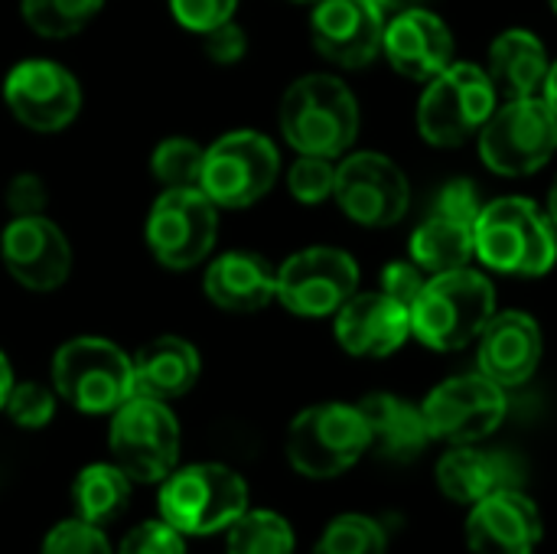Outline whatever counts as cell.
Returning a JSON list of instances; mask_svg holds the SVG:
<instances>
[{
	"label": "cell",
	"mask_w": 557,
	"mask_h": 554,
	"mask_svg": "<svg viewBox=\"0 0 557 554\" xmlns=\"http://www.w3.org/2000/svg\"><path fill=\"white\" fill-rule=\"evenodd\" d=\"M55 389L42 385V382H16L3 411L16 428L26 431H39L55 418Z\"/></svg>",
	"instance_id": "obj_34"
},
{
	"label": "cell",
	"mask_w": 557,
	"mask_h": 554,
	"mask_svg": "<svg viewBox=\"0 0 557 554\" xmlns=\"http://www.w3.org/2000/svg\"><path fill=\"white\" fill-rule=\"evenodd\" d=\"M49 206V189L39 173H16L7 183V209L13 216H42Z\"/></svg>",
	"instance_id": "obj_39"
},
{
	"label": "cell",
	"mask_w": 557,
	"mask_h": 554,
	"mask_svg": "<svg viewBox=\"0 0 557 554\" xmlns=\"http://www.w3.org/2000/svg\"><path fill=\"white\" fill-rule=\"evenodd\" d=\"M13 385H16V379H13V366H10L7 353L0 349V411H3V405H7V398H10V392H13Z\"/></svg>",
	"instance_id": "obj_42"
},
{
	"label": "cell",
	"mask_w": 557,
	"mask_h": 554,
	"mask_svg": "<svg viewBox=\"0 0 557 554\" xmlns=\"http://www.w3.org/2000/svg\"><path fill=\"white\" fill-rule=\"evenodd\" d=\"M117 554H186V542L183 532H176L170 522L150 519L124 535Z\"/></svg>",
	"instance_id": "obj_36"
},
{
	"label": "cell",
	"mask_w": 557,
	"mask_h": 554,
	"mask_svg": "<svg viewBox=\"0 0 557 554\" xmlns=\"http://www.w3.org/2000/svg\"><path fill=\"white\" fill-rule=\"evenodd\" d=\"M108 447L134 483H163L180 464V421L166 402L134 395L111 415Z\"/></svg>",
	"instance_id": "obj_9"
},
{
	"label": "cell",
	"mask_w": 557,
	"mask_h": 554,
	"mask_svg": "<svg viewBox=\"0 0 557 554\" xmlns=\"http://www.w3.org/2000/svg\"><path fill=\"white\" fill-rule=\"evenodd\" d=\"M202 291L228 313H255L277 300V268L255 251H225L209 261Z\"/></svg>",
	"instance_id": "obj_23"
},
{
	"label": "cell",
	"mask_w": 557,
	"mask_h": 554,
	"mask_svg": "<svg viewBox=\"0 0 557 554\" xmlns=\"http://www.w3.org/2000/svg\"><path fill=\"white\" fill-rule=\"evenodd\" d=\"M424 284H428V271H421L414 261H392L382 271V294L405 304L408 310L418 300V294L424 291Z\"/></svg>",
	"instance_id": "obj_41"
},
{
	"label": "cell",
	"mask_w": 557,
	"mask_h": 554,
	"mask_svg": "<svg viewBox=\"0 0 557 554\" xmlns=\"http://www.w3.org/2000/svg\"><path fill=\"white\" fill-rule=\"evenodd\" d=\"M104 0H20L23 23L42 39H69L82 33Z\"/></svg>",
	"instance_id": "obj_30"
},
{
	"label": "cell",
	"mask_w": 557,
	"mask_h": 554,
	"mask_svg": "<svg viewBox=\"0 0 557 554\" xmlns=\"http://www.w3.org/2000/svg\"><path fill=\"white\" fill-rule=\"evenodd\" d=\"M277 124L297 153L336 160L359 137V101L343 78L310 72L284 91Z\"/></svg>",
	"instance_id": "obj_2"
},
{
	"label": "cell",
	"mask_w": 557,
	"mask_h": 554,
	"mask_svg": "<svg viewBox=\"0 0 557 554\" xmlns=\"http://www.w3.org/2000/svg\"><path fill=\"white\" fill-rule=\"evenodd\" d=\"M369 454V428L359 405L323 402L304 408L287 428V460L307 480H333Z\"/></svg>",
	"instance_id": "obj_6"
},
{
	"label": "cell",
	"mask_w": 557,
	"mask_h": 554,
	"mask_svg": "<svg viewBox=\"0 0 557 554\" xmlns=\"http://www.w3.org/2000/svg\"><path fill=\"white\" fill-rule=\"evenodd\" d=\"M294 529L271 509H245L225 529V554H294Z\"/></svg>",
	"instance_id": "obj_29"
},
{
	"label": "cell",
	"mask_w": 557,
	"mask_h": 554,
	"mask_svg": "<svg viewBox=\"0 0 557 554\" xmlns=\"http://www.w3.org/2000/svg\"><path fill=\"white\" fill-rule=\"evenodd\" d=\"M333 186H336V163L330 157L297 153V160L287 170V189L297 202L317 206L333 196Z\"/></svg>",
	"instance_id": "obj_33"
},
{
	"label": "cell",
	"mask_w": 557,
	"mask_h": 554,
	"mask_svg": "<svg viewBox=\"0 0 557 554\" xmlns=\"http://www.w3.org/2000/svg\"><path fill=\"white\" fill-rule=\"evenodd\" d=\"M199 372H202L199 349L189 340L166 333L137 349L134 392L170 405L193 392V385L199 382Z\"/></svg>",
	"instance_id": "obj_25"
},
{
	"label": "cell",
	"mask_w": 557,
	"mask_h": 554,
	"mask_svg": "<svg viewBox=\"0 0 557 554\" xmlns=\"http://www.w3.org/2000/svg\"><path fill=\"white\" fill-rule=\"evenodd\" d=\"M483 202H480V193L470 180H450L444 183V189L437 193L434 199V212L437 216H447V219H460V222H476Z\"/></svg>",
	"instance_id": "obj_40"
},
{
	"label": "cell",
	"mask_w": 557,
	"mask_h": 554,
	"mask_svg": "<svg viewBox=\"0 0 557 554\" xmlns=\"http://www.w3.org/2000/svg\"><path fill=\"white\" fill-rule=\"evenodd\" d=\"M379 7H382V13L385 16H395V13H405V10H414L418 3H424V0H375Z\"/></svg>",
	"instance_id": "obj_43"
},
{
	"label": "cell",
	"mask_w": 557,
	"mask_h": 554,
	"mask_svg": "<svg viewBox=\"0 0 557 554\" xmlns=\"http://www.w3.org/2000/svg\"><path fill=\"white\" fill-rule=\"evenodd\" d=\"M219 238V206L202 189H163L144 225V242L166 271L202 264Z\"/></svg>",
	"instance_id": "obj_11"
},
{
	"label": "cell",
	"mask_w": 557,
	"mask_h": 554,
	"mask_svg": "<svg viewBox=\"0 0 557 554\" xmlns=\"http://www.w3.org/2000/svg\"><path fill=\"white\" fill-rule=\"evenodd\" d=\"M382 52L398 75L431 82L454 62V36L437 13L414 7L385 23Z\"/></svg>",
	"instance_id": "obj_21"
},
{
	"label": "cell",
	"mask_w": 557,
	"mask_h": 554,
	"mask_svg": "<svg viewBox=\"0 0 557 554\" xmlns=\"http://www.w3.org/2000/svg\"><path fill=\"white\" fill-rule=\"evenodd\" d=\"M333 199L352 222L366 229H388L405 219L411 189L405 170L392 157L359 150L343 157V163L336 167Z\"/></svg>",
	"instance_id": "obj_14"
},
{
	"label": "cell",
	"mask_w": 557,
	"mask_h": 554,
	"mask_svg": "<svg viewBox=\"0 0 557 554\" xmlns=\"http://www.w3.org/2000/svg\"><path fill=\"white\" fill-rule=\"evenodd\" d=\"M0 258L10 278L33 291H59L72 274V245L46 216H13L0 235Z\"/></svg>",
	"instance_id": "obj_16"
},
{
	"label": "cell",
	"mask_w": 557,
	"mask_h": 554,
	"mask_svg": "<svg viewBox=\"0 0 557 554\" xmlns=\"http://www.w3.org/2000/svg\"><path fill=\"white\" fill-rule=\"evenodd\" d=\"M359 411L369 428V451L392 464H411L434 441L424 408L411 405L392 392H372L359 402Z\"/></svg>",
	"instance_id": "obj_24"
},
{
	"label": "cell",
	"mask_w": 557,
	"mask_h": 554,
	"mask_svg": "<svg viewBox=\"0 0 557 554\" xmlns=\"http://www.w3.org/2000/svg\"><path fill=\"white\" fill-rule=\"evenodd\" d=\"M542 98L548 101V108L557 114V62L548 69V78H545V88H542Z\"/></svg>",
	"instance_id": "obj_44"
},
{
	"label": "cell",
	"mask_w": 557,
	"mask_h": 554,
	"mask_svg": "<svg viewBox=\"0 0 557 554\" xmlns=\"http://www.w3.org/2000/svg\"><path fill=\"white\" fill-rule=\"evenodd\" d=\"M287 3H317V0H287Z\"/></svg>",
	"instance_id": "obj_46"
},
{
	"label": "cell",
	"mask_w": 557,
	"mask_h": 554,
	"mask_svg": "<svg viewBox=\"0 0 557 554\" xmlns=\"http://www.w3.org/2000/svg\"><path fill=\"white\" fill-rule=\"evenodd\" d=\"M336 343L359 359H385L411 336V310L382 291L352 294L336 310Z\"/></svg>",
	"instance_id": "obj_19"
},
{
	"label": "cell",
	"mask_w": 557,
	"mask_h": 554,
	"mask_svg": "<svg viewBox=\"0 0 557 554\" xmlns=\"http://www.w3.org/2000/svg\"><path fill=\"white\" fill-rule=\"evenodd\" d=\"M548 219H552V225L557 229V180L555 186H552V196H548Z\"/></svg>",
	"instance_id": "obj_45"
},
{
	"label": "cell",
	"mask_w": 557,
	"mask_h": 554,
	"mask_svg": "<svg viewBox=\"0 0 557 554\" xmlns=\"http://www.w3.org/2000/svg\"><path fill=\"white\" fill-rule=\"evenodd\" d=\"M542 353H545V340L535 317L522 310H506V313H493V320L480 333L476 362L480 372L493 379L499 389H519L539 372Z\"/></svg>",
	"instance_id": "obj_20"
},
{
	"label": "cell",
	"mask_w": 557,
	"mask_h": 554,
	"mask_svg": "<svg viewBox=\"0 0 557 554\" xmlns=\"http://www.w3.org/2000/svg\"><path fill=\"white\" fill-rule=\"evenodd\" d=\"M552 10H555V13H557V0H552Z\"/></svg>",
	"instance_id": "obj_47"
},
{
	"label": "cell",
	"mask_w": 557,
	"mask_h": 554,
	"mask_svg": "<svg viewBox=\"0 0 557 554\" xmlns=\"http://www.w3.org/2000/svg\"><path fill=\"white\" fill-rule=\"evenodd\" d=\"M359 291V264L343 248H304L277 268V300L294 317L323 320Z\"/></svg>",
	"instance_id": "obj_12"
},
{
	"label": "cell",
	"mask_w": 557,
	"mask_h": 554,
	"mask_svg": "<svg viewBox=\"0 0 557 554\" xmlns=\"http://www.w3.org/2000/svg\"><path fill=\"white\" fill-rule=\"evenodd\" d=\"M281 176V150L261 131L242 127L206 147L199 189L219 209H248L264 199Z\"/></svg>",
	"instance_id": "obj_8"
},
{
	"label": "cell",
	"mask_w": 557,
	"mask_h": 554,
	"mask_svg": "<svg viewBox=\"0 0 557 554\" xmlns=\"http://www.w3.org/2000/svg\"><path fill=\"white\" fill-rule=\"evenodd\" d=\"M131 477L117 464H91L72 483V509L75 519L91 526L114 522L131 503Z\"/></svg>",
	"instance_id": "obj_28"
},
{
	"label": "cell",
	"mask_w": 557,
	"mask_h": 554,
	"mask_svg": "<svg viewBox=\"0 0 557 554\" xmlns=\"http://www.w3.org/2000/svg\"><path fill=\"white\" fill-rule=\"evenodd\" d=\"M313 554H388V532L372 516L346 513L323 529Z\"/></svg>",
	"instance_id": "obj_32"
},
{
	"label": "cell",
	"mask_w": 557,
	"mask_h": 554,
	"mask_svg": "<svg viewBox=\"0 0 557 554\" xmlns=\"http://www.w3.org/2000/svg\"><path fill=\"white\" fill-rule=\"evenodd\" d=\"M493 313L496 291L486 274L473 268L431 274L411 304V336H418L428 349L454 353L480 340Z\"/></svg>",
	"instance_id": "obj_3"
},
{
	"label": "cell",
	"mask_w": 557,
	"mask_h": 554,
	"mask_svg": "<svg viewBox=\"0 0 557 554\" xmlns=\"http://www.w3.org/2000/svg\"><path fill=\"white\" fill-rule=\"evenodd\" d=\"M202 52L215 65H235L248 52V36L235 20H225V23L212 26L209 33H202Z\"/></svg>",
	"instance_id": "obj_38"
},
{
	"label": "cell",
	"mask_w": 557,
	"mask_h": 554,
	"mask_svg": "<svg viewBox=\"0 0 557 554\" xmlns=\"http://www.w3.org/2000/svg\"><path fill=\"white\" fill-rule=\"evenodd\" d=\"M421 408L434 441L463 447V444H483L490 434L499 431L509 411V398L506 389H499L493 379L473 372L441 382L424 398Z\"/></svg>",
	"instance_id": "obj_13"
},
{
	"label": "cell",
	"mask_w": 557,
	"mask_h": 554,
	"mask_svg": "<svg viewBox=\"0 0 557 554\" xmlns=\"http://www.w3.org/2000/svg\"><path fill=\"white\" fill-rule=\"evenodd\" d=\"M388 16L375 0H317L310 39L317 52L343 69H362L382 52Z\"/></svg>",
	"instance_id": "obj_17"
},
{
	"label": "cell",
	"mask_w": 557,
	"mask_h": 554,
	"mask_svg": "<svg viewBox=\"0 0 557 554\" xmlns=\"http://www.w3.org/2000/svg\"><path fill=\"white\" fill-rule=\"evenodd\" d=\"M473 258V225L431 212L411 235V261L428 274L467 268Z\"/></svg>",
	"instance_id": "obj_27"
},
{
	"label": "cell",
	"mask_w": 557,
	"mask_h": 554,
	"mask_svg": "<svg viewBox=\"0 0 557 554\" xmlns=\"http://www.w3.org/2000/svg\"><path fill=\"white\" fill-rule=\"evenodd\" d=\"M463 535L473 554H535L545 539V522L532 496L503 490L470 506Z\"/></svg>",
	"instance_id": "obj_18"
},
{
	"label": "cell",
	"mask_w": 557,
	"mask_h": 554,
	"mask_svg": "<svg viewBox=\"0 0 557 554\" xmlns=\"http://www.w3.org/2000/svg\"><path fill=\"white\" fill-rule=\"evenodd\" d=\"M437 487L457 506H476L503 490H522V464L506 451L480 444L450 447L437 460Z\"/></svg>",
	"instance_id": "obj_22"
},
{
	"label": "cell",
	"mask_w": 557,
	"mask_h": 554,
	"mask_svg": "<svg viewBox=\"0 0 557 554\" xmlns=\"http://www.w3.org/2000/svg\"><path fill=\"white\" fill-rule=\"evenodd\" d=\"M166 3H170L173 20L196 36L209 33L212 26L225 20H235V10H238V0H166Z\"/></svg>",
	"instance_id": "obj_37"
},
{
	"label": "cell",
	"mask_w": 557,
	"mask_h": 554,
	"mask_svg": "<svg viewBox=\"0 0 557 554\" xmlns=\"http://www.w3.org/2000/svg\"><path fill=\"white\" fill-rule=\"evenodd\" d=\"M473 255L509 278H542L557 261V229L525 196H503L473 222Z\"/></svg>",
	"instance_id": "obj_1"
},
{
	"label": "cell",
	"mask_w": 557,
	"mask_h": 554,
	"mask_svg": "<svg viewBox=\"0 0 557 554\" xmlns=\"http://www.w3.org/2000/svg\"><path fill=\"white\" fill-rule=\"evenodd\" d=\"M55 395L82 415H114L134 398V359L104 336H75L52 356Z\"/></svg>",
	"instance_id": "obj_4"
},
{
	"label": "cell",
	"mask_w": 557,
	"mask_h": 554,
	"mask_svg": "<svg viewBox=\"0 0 557 554\" xmlns=\"http://www.w3.org/2000/svg\"><path fill=\"white\" fill-rule=\"evenodd\" d=\"M548 52L545 42L529 29H506L490 46V78L499 98H532L542 95L548 78Z\"/></svg>",
	"instance_id": "obj_26"
},
{
	"label": "cell",
	"mask_w": 557,
	"mask_h": 554,
	"mask_svg": "<svg viewBox=\"0 0 557 554\" xmlns=\"http://www.w3.org/2000/svg\"><path fill=\"white\" fill-rule=\"evenodd\" d=\"M496 88L490 72L473 62H450L434 75L418 104V131L434 147L467 144L483 131L496 111Z\"/></svg>",
	"instance_id": "obj_7"
},
{
	"label": "cell",
	"mask_w": 557,
	"mask_h": 554,
	"mask_svg": "<svg viewBox=\"0 0 557 554\" xmlns=\"http://www.w3.org/2000/svg\"><path fill=\"white\" fill-rule=\"evenodd\" d=\"M206 147L193 137H166L150 153V173L163 189H199Z\"/></svg>",
	"instance_id": "obj_31"
},
{
	"label": "cell",
	"mask_w": 557,
	"mask_h": 554,
	"mask_svg": "<svg viewBox=\"0 0 557 554\" xmlns=\"http://www.w3.org/2000/svg\"><path fill=\"white\" fill-rule=\"evenodd\" d=\"M39 554H114L101 526L82 522V519H69L59 522L55 529H49V535L42 539V552Z\"/></svg>",
	"instance_id": "obj_35"
},
{
	"label": "cell",
	"mask_w": 557,
	"mask_h": 554,
	"mask_svg": "<svg viewBox=\"0 0 557 554\" xmlns=\"http://www.w3.org/2000/svg\"><path fill=\"white\" fill-rule=\"evenodd\" d=\"M157 506L176 532L215 535L248 509V483L225 464H189L160 483Z\"/></svg>",
	"instance_id": "obj_5"
},
{
	"label": "cell",
	"mask_w": 557,
	"mask_h": 554,
	"mask_svg": "<svg viewBox=\"0 0 557 554\" xmlns=\"http://www.w3.org/2000/svg\"><path fill=\"white\" fill-rule=\"evenodd\" d=\"M3 101L23 127L55 134L78 118L82 85L52 59H23L3 78Z\"/></svg>",
	"instance_id": "obj_15"
},
{
	"label": "cell",
	"mask_w": 557,
	"mask_h": 554,
	"mask_svg": "<svg viewBox=\"0 0 557 554\" xmlns=\"http://www.w3.org/2000/svg\"><path fill=\"white\" fill-rule=\"evenodd\" d=\"M557 150V114L542 95L503 101L480 131V157L499 176H532Z\"/></svg>",
	"instance_id": "obj_10"
}]
</instances>
